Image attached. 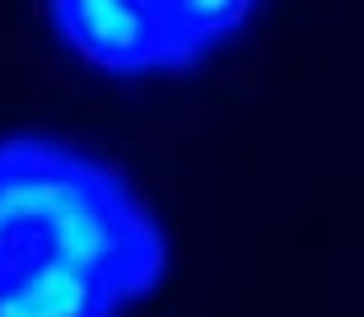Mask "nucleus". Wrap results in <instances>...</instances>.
Here are the masks:
<instances>
[{"label":"nucleus","instance_id":"f257e3e1","mask_svg":"<svg viewBox=\"0 0 364 317\" xmlns=\"http://www.w3.org/2000/svg\"><path fill=\"white\" fill-rule=\"evenodd\" d=\"M168 266V233L122 168L56 136L0 140V317H127Z\"/></svg>","mask_w":364,"mask_h":317},{"label":"nucleus","instance_id":"f03ea898","mask_svg":"<svg viewBox=\"0 0 364 317\" xmlns=\"http://www.w3.org/2000/svg\"><path fill=\"white\" fill-rule=\"evenodd\" d=\"M262 0H47L56 38L112 80L182 75L234 43Z\"/></svg>","mask_w":364,"mask_h":317}]
</instances>
